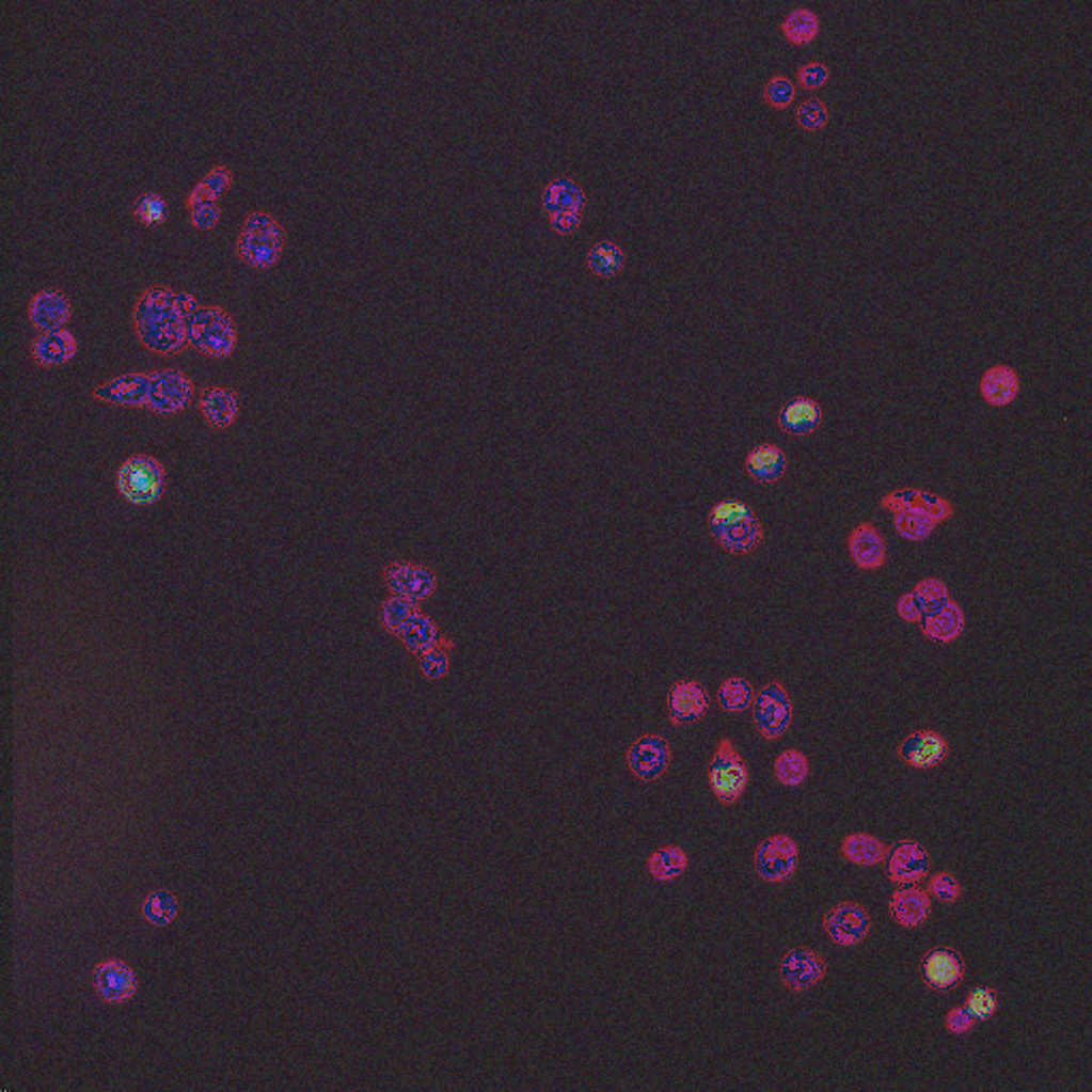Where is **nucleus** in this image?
Wrapping results in <instances>:
<instances>
[{
	"instance_id": "f257e3e1",
	"label": "nucleus",
	"mask_w": 1092,
	"mask_h": 1092,
	"mask_svg": "<svg viewBox=\"0 0 1092 1092\" xmlns=\"http://www.w3.org/2000/svg\"><path fill=\"white\" fill-rule=\"evenodd\" d=\"M137 342L158 357H173L188 348L186 320L177 303V288L167 284L143 286L130 310Z\"/></svg>"
},
{
	"instance_id": "f03ea898",
	"label": "nucleus",
	"mask_w": 1092,
	"mask_h": 1092,
	"mask_svg": "<svg viewBox=\"0 0 1092 1092\" xmlns=\"http://www.w3.org/2000/svg\"><path fill=\"white\" fill-rule=\"evenodd\" d=\"M177 303L186 320L188 346L209 359H231L239 344V329L233 314L216 303H201L190 290L177 288Z\"/></svg>"
},
{
	"instance_id": "7ed1b4c3",
	"label": "nucleus",
	"mask_w": 1092,
	"mask_h": 1092,
	"mask_svg": "<svg viewBox=\"0 0 1092 1092\" xmlns=\"http://www.w3.org/2000/svg\"><path fill=\"white\" fill-rule=\"evenodd\" d=\"M707 523L713 542L730 555H749L766 540V529L754 508L737 497L713 504Z\"/></svg>"
},
{
	"instance_id": "20e7f679",
	"label": "nucleus",
	"mask_w": 1092,
	"mask_h": 1092,
	"mask_svg": "<svg viewBox=\"0 0 1092 1092\" xmlns=\"http://www.w3.org/2000/svg\"><path fill=\"white\" fill-rule=\"evenodd\" d=\"M113 487L126 504L134 508H152L164 495L167 468L154 455L132 453L115 468Z\"/></svg>"
},
{
	"instance_id": "39448f33",
	"label": "nucleus",
	"mask_w": 1092,
	"mask_h": 1092,
	"mask_svg": "<svg viewBox=\"0 0 1092 1092\" xmlns=\"http://www.w3.org/2000/svg\"><path fill=\"white\" fill-rule=\"evenodd\" d=\"M749 779H751L749 766H747L745 758L741 756V751L737 749L734 741L730 737H722L717 741V747L709 762V773H707L711 794L724 807H732L747 792Z\"/></svg>"
},
{
	"instance_id": "423d86ee",
	"label": "nucleus",
	"mask_w": 1092,
	"mask_h": 1092,
	"mask_svg": "<svg viewBox=\"0 0 1092 1092\" xmlns=\"http://www.w3.org/2000/svg\"><path fill=\"white\" fill-rule=\"evenodd\" d=\"M751 726L756 734L769 743L784 739L794 724V702L784 681L764 683L751 705Z\"/></svg>"
},
{
	"instance_id": "0eeeda50",
	"label": "nucleus",
	"mask_w": 1092,
	"mask_h": 1092,
	"mask_svg": "<svg viewBox=\"0 0 1092 1092\" xmlns=\"http://www.w3.org/2000/svg\"><path fill=\"white\" fill-rule=\"evenodd\" d=\"M90 397L128 410H149L154 399V369H130L92 386Z\"/></svg>"
},
{
	"instance_id": "6e6552de",
	"label": "nucleus",
	"mask_w": 1092,
	"mask_h": 1092,
	"mask_svg": "<svg viewBox=\"0 0 1092 1092\" xmlns=\"http://www.w3.org/2000/svg\"><path fill=\"white\" fill-rule=\"evenodd\" d=\"M382 583L389 596H397L423 606L438 594L440 576L425 564L395 559L382 568Z\"/></svg>"
},
{
	"instance_id": "1a4fd4ad",
	"label": "nucleus",
	"mask_w": 1092,
	"mask_h": 1092,
	"mask_svg": "<svg viewBox=\"0 0 1092 1092\" xmlns=\"http://www.w3.org/2000/svg\"><path fill=\"white\" fill-rule=\"evenodd\" d=\"M801 867V845L794 837L777 833L766 837L754 852V869L766 884L790 882Z\"/></svg>"
},
{
	"instance_id": "9d476101",
	"label": "nucleus",
	"mask_w": 1092,
	"mask_h": 1092,
	"mask_svg": "<svg viewBox=\"0 0 1092 1092\" xmlns=\"http://www.w3.org/2000/svg\"><path fill=\"white\" fill-rule=\"evenodd\" d=\"M628 771L643 784L660 781L672 764V745L666 737L640 734L626 751Z\"/></svg>"
},
{
	"instance_id": "9b49d317",
	"label": "nucleus",
	"mask_w": 1092,
	"mask_h": 1092,
	"mask_svg": "<svg viewBox=\"0 0 1092 1092\" xmlns=\"http://www.w3.org/2000/svg\"><path fill=\"white\" fill-rule=\"evenodd\" d=\"M196 384L179 367H156L154 369V399L147 412L160 416H175L194 401Z\"/></svg>"
},
{
	"instance_id": "f8f14e48",
	"label": "nucleus",
	"mask_w": 1092,
	"mask_h": 1092,
	"mask_svg": "<svg viewBox=\"0 0 1092 1092\" xmlns=\"http://www.w3.org/2000/svg\"><path fill=\"white\" fill-rule=\"evenodd\" d=\"M871 914L856 901H841L824 916V931L839 948H858L871 933Z\"/></svg>"
},
{
	"instance_id": "ddd939ff",
	"label": "nucleus",
	"mask_w": 1092,
	"mask_h": 1092,
	"mask_svg": "<svg viewBox=\"0 0 1092 1092\" xmlns=\"http://www.w3.org/2000/svg\"><path fill=\"white\" fill-rule=\"evenodd\" d=\"M826 974V961L811 948L788 950L779 961V980L794 995L809 993L824 982Z\"/></svg>"
},
{
	"instance_id": "4468645a",
	"label": "nucleus",
	"mask_w": 1092,
	"mask_h": 1092,
	"mask_svg": "<svg viewBox=\"0 0 1092 1092\" xmlns=\"http://www.w3.org/2000/svg\"><path fill=\"white\" fill-rule=\"evenodd\" d=\"M666 709L670 726H694L707 717L711 709V694L700 681L681 679L670 685L666 694Z\"/></svg>"
},
{
	"instance_id": "2eb2a0df",
	"label": "nucleus",
	"mask_w": 1092,
	"mask_h": 1092,
	"mask_svg": "<svg viewBox=\"0 0 1092 1092\" xmlns=\"http://www.w3.org/2000/svg\"><path fill=\"white\" fill-rule=\"evenodd\" d=\"M73 316V301L58 286L34 290L26 303V318L36 333L64 329Z\"/></svg>"
},
{
	"instance_id": "dca6fc26",
	"label": "nucleus",
	"mask_w": 1092,
	"mask_h": 1092,
	"mask_svg": "<svg viewBox=\"0 0 1092 1092\" xmlns=\"http://www.w3.org/2000/svg\"><path fill=\"white\" fill-rule=\"evenodd\" d=\"M94 993L105 1006H126L137 997V976L120 959H102L92 971Z\"/></svg>"
},
{
	"instance_id": "f3484780",
	"label": "nucleus",
	"mask_w": 1092,
	"mask_h": 1092,
	"mask_svg": "<svg viewBox=\"0 0 1092 1092\" xmlns=\"http://www.w3.org/2000/svg\"><path fill=\"white\" fill-rule=\"evenodd\" d=\"M920 978L935 993H952L967 978V965L961 952L952 948H931L920 961Z\"/></svg>"
},
{
	"instance_id": "a211bd4d",
	"label": "nucleus",
	"mask_w": 1092,
	"mask_h": 1092,
	"mask_svg": "<svg viewBox=\"0 0 1092 1092\" xmlns=\"http://www.w3.org/2000/svg\"><path fill=\"white\" fill-rule=\"evenodd\" d=\"M948 754H950V743L946 741L944 734H939L937 730H931V728L914 730L897 747V758L914 771L937 769L946 762Z\"/></svg>"
},
{
	"instance_id": "6ab92c4d",
	"label": "nucleus",
	"mask_w": 1092,
	"mask_h": 1092,
	"mask_svg": "<svg viewBox=\"0 0 1092 1092\" xmlns=\"http://www.w3.org/2000/svg\"><path fill=\"white\" fill-rule=\"evenodd\" d=\"M886 860V875L895 886H920L931 875V856L914 839L899 841Z\"/></svg>"
},
{
	"instance_id": "aec40b11",
	"label": "nucleus",
	"mask_w": 1092,
	"mask_h": 1092,
	"mask_svg": "<svg viewBox=\"0 0 1092 1092\" xmlns=\"http://www.w3.org/2000/svg\"><path fill=\"white\" fill-rule=\"evenodd\" d=\"M196 410L213 431H226L241 414V395L228 384H209L196 395Z\"/></svg>"
},
{
	"instance_id": "412c9836",
	"label": "nucleus",
	"mask_w": 1092,
	"mask_h": 1092,
	"mask_svg": "<svg viewBox=\"0 0 1092 1092\" xmlns=\"http://www.w3.org/2000/svg\"><path fill=\"white\" fill-rule=\"evenodd\" d=\"M30 357L43 369H56L68 365L79 352V339L70 329H56L36 333L30 339Z\"/></svg>"
},
{
	"instance_id": "4be33fe9",
	"label": "nucleus",
	"mask_w": 1092,
	"mask_h": 1092,
	"mask_svg": "<svg viewBox=\"0 0 1092 1092\" xmlns=\"http://www.w3.org/2000/svg\"><path fill=\"white\" fill-rule=\"evenodd\" d=\"M848 551L856 568L865 572L882 570L888 561V542L884 534L869 521L858 523L850 538H848Z\"/></svg>"
},
{
	"instance_id": "5701e85b",
	"label": "nucleus",
	"mask_w": 1092,
	"mask_h": 1092,
	"mask_svg": "<svg viewBox=\"0 0 1092 1092\" xmlns=\"http://www.w3.org/2000/svg\"><path fill=\"white\" fill-rule=\"evenodd\" d=\"M888 912L901 929H918L931 920L933 899L920 886H899L888 901Z\"/></svg>"
},
{
	"instance_id": "b1692460",
	"label": "nucleus",
	"mask_w": 1092,
	"mask_h": 1092,
	"mask_svg": "<svg viewBox=\"0 0 1092 1092\" xmlns=\"http://www.w3.org/2000/svg\"><path fill=\"white\" fill-rule=\"evenodd\" d=\"M822 421H824L822 406L807 395H798L784 403L777 416L779 429L794 438L813 436L822 427Z\"/></svg>"
},
{
	"instance_id": "393cba45",
	"label": "nucleus",
	"mask_w": 1092,
	"mask_h": 1092,
	"mask_svg": "<svg viewBox=\"0 0 1092 1092\" xmlns=\"http://www.w3.org/2000/svg\"><path fill=\"white\" fill-rule=\"evenodd\" d=\"M967 626V617L963 606L956 600H948L939 608L927 613L920 621L922 634L939 645H952L956 643Z\"/></svg>"
},
{
	"instance_id": "a878e982",
	"label": "nucleus",
	"mask_w": 1092,
	"mask_h": 1092,
	"mask_svg": "<svg viewBox=\"0 0 1092 1092\" xmlns=\"http://www.w3.org/2000/svg\"><path fill=\"white\" fill-rule=\"evenodd\" d=\"M880 506L888 512H895L905 506H920V508L929 510L931 515H935L939 519V523H946L956 515V508L952 502H948L946 497H941L937 493L916 489V487H903V489H895V491L886 493L880 500Z\"/></svg>"
},
{
	"instance_id": "bb28decb",
	"label": "nucleus",
	"mask_w": 1092,
	"mask_h": 1092,
	"mask_svg": "<svg viewBox=\"0 0 1092 1092\" xmlns=\"http://www.w3.org/2000/svg\"><path fill=\"white\" fill-rule=\"evenodd\" d=\"M788 472V455L777 444H758L745 457V474L760 485H777Z\"/></svg>"
},
{
	"instance_id": "cd10ccee",
	"label": "nucleus",
	"mask_w": 1092,
	"mask_h": 1092,
	"mask_svg": "<svg viewBox=\"0 0 1092 1092\" xmlns=\"http://www.w3.org/2000/svg\"><path fill=\"white\" fill-rule=\"evenodd\" d=\"M982 399L993 408H1008L1020 395V376L1010 365H993L980 380Z\"/></svg>"
},
{
	"instance_id": "c85d7f7f",
	"label": "nucleus",
	"mask_w": 1092,
	"mask_h": 1092,
	"mask_svg": "<svg viewBox=\"0 0 1092 1092\" xmlns=\"http://www.w3.org/2000/svg\"><path fill=\"white\" fill-rule=\"evenodd\" d=\"M448 634L425 613H416L408 626L397 634V640L399 645L403 647V651L410 655V658H421L423 653L431 651L438 643H442Z\"/></svg>"
},
{
	"instance_id": "c756f323",
	"label": "nucleus",
	"mask_w": 1092,
	"mask_h": 1092,
	"mask_svg": "<svg viewBox=\"0 0 1092 1092\" xmlns=\"http://www.w3.org/2000/svg\"><path fill=\"white\" fill-rule=\"evenodd\" d=\"M839 850H841V856L858 869H873V867L884 865L888 858V852H890L888 845L871 833H852V835L843 837Z\"/></svg>"
},
{
	"instance_id": "7c9ffc66",
	"label": "nucleus",
	"mask_w": 1092,
	"mask_h": 1092,
	"mask_svg": "<svg viewBox=\"0 0 1092 1092\" xmlns=\"http://www.w3.org/2000/svg\"><path fill=\"white\" fill-rule=\"evenodd\" d=\"M284 250L282 239L252 235L246 231H239L235 237V252L241 260H246L254 269H267L273 267Z\"/></svg>"
},
{
	"instance_id": "2f4dec72",
	"label": "nucleus",
	"mask_w": 1092,
	"mask_h": 1092,
	"mask_svg": "<svg viewBox=\"0 0 1092 1092\" xmlns=\"http://www.w3.org/2000/svg\"><path fill=\"white\" fill-rule=\"evenodd\" d=\"M585 203H587V196H585V190L581 188V184L574 181L572 177H561V175L553 177L544 186L542 196H540V205L547 216H553L559 211L585 209Z\"/></svg>"
},
{
	"instance_id": "473e14b6",
	"label": "nucleus",
	"mask_w": 1092,
	"mask_h": 1092,
	"mask_svg": "<svg viewBox=\"0 0 1092 1092\" xmlns=\"http://www.w3.org/2000/svg\"><path fill=\"white\" fill-rule=\"evenodd\" d=\"M892 523L897 534L907 542H924L935 529L941 525L935 515L920 506H905L892 512Z\"/></svg>"
},
{
	"instance_id": "72a5a7b5",
	"label": "nucleus",
	"mask_w": 1092,
	"mask_h": 1092,
	"mask_svg": "<svg viewBox=\"0 0 1092 1092\" xmlns=\"http://www.w3.org/2000/svg\"><path fill=\"white\" fill-rule=\"evenodd\" d=\"M139 914L149 929H169L177 922L179 903L173 892L164 888H156L147 892L139 905Z\"/></svg>"
},
{
	"instance_id": "f704fd0d",
	"label": "nucleus",
	"mask_w": 1092,
	"mask_h": 1092,
	"mask_svg": "<svg viewBox=\"0 0 1092 1092\" xmlns=\"http://www.w3.org/2000/svg\"><path fill=\"white\" fill-rule=\"evenodd\" d=\"M690 869V856L683 848L679 845H664V848H658L649 860H647V871L649 875L660 882V884H670V882H677L679 877H683Z\"/></svg>"
},
{
	"instance_id": "c9c22d12",
	"label": "nucleus",
	"mask_w": 1092,
	"mask_h": 1092,
	"mask_svg": "<svg viewBox=\"0 0 1092 1092\" xmlns=\"http://www.w3.org/2000/svg\"><path fill=\"white\" fill-rule=\"evenodd\" d=\"M233 179H235L233 167L226 164V162H216L188 190L184 203L192 205V203H199V201H218L231 188Z\"/></svg>"
},
{
	"instance_id": "e433bc0d",
	"label": "nucleus",
	"mask_w": 1092,
	"mask_h": 1092,
	"mask_svg": "<svg viewBox=\"0 0 1092 1092\" xmlns=\"http://www.w3.org/2000/svg\"><path fill=\"white\" fill-rule=\"evenodd\" d=\"M822 30V19L807 6H794L781 21V32L792 45H811Z\"/></svg>"
},
{
	"instance_id": "4c0bfd02",
	"label": "nucleus",
	"mask_w": 1092,
	"mask_h": 1092,
	"mask_svg": "<svg viewBox=\"0 0 1092 1092\" xmlns=\"http://www.w3.org/2000/svg\"><path fill=\"white\" fill-rule=\"evenodd\" d=\"M585 260L594 275L615 278L626 269L628 258H626V250L619 243H615L611 239H602L589 248Z\"/></svg>"
},
{
	"instance_id": "58836bf2",
	"label": "nucleus",
	"mask_w": 1092,
	"mask_h": 1092,
	"mask_svg": "<svg viewBox=\"0 0 1092 1092\" xmlns=\"http://www.w3.org/2000/svg\"><path fill=\"white\" fill-rule=\"evenodd\" d=\"M756 698L754 685L745 677H726L717 687V705L728 715H743Z\"/></svg>"
},
{
	"instance_id": "ea45409f",
	"label": "nucleus",
	"mask_w": 1092,
	"mask_h": 1092,
	"mask_svg": "<svg viewBox=\"0 0 1092 1092\" xmlns=\"http://www.w3.org/2000/svg\"><path fill=\"white\" fill-rule=\"evenodd\" d=\"M811 764L809 758L801 749H786L775 758L773 775L775 781L784 788H801L809 779Z\"/></svg>"
},
{
	"instance_id": "a19ab883",
	"label": "nucleus",
	"mask_w": 1092,
	"mask_h": 1092,
	"mask_svg": "<svg viewBox=\"0 0 1092 1092\" xmlns=\"http://www.w3.org/2000/svg\"><path fill=\"white\" fill-rule=\"evenodd\" d=\"M455 649H457L455 638L446 636L431 651H427L421 658H416V668H418L421 677L425 681H429V683H438V681L446 679L448 672H450V660H453Z\"/></svg>"
},
{
	"instance_id": "79ce46f5",
	"label": "nucleus",
	"mask_w": 1092,
	"mask_h": 1092,
	"mask_svg": "<svg viewBox=\"0 0 1092 1092\" xmlns=\"http://www.w3.org/2000/svg\"><path fill=\"white\" fill-rule=\"evenodd\" d=\"M423 606L421 604H414L410 600H403V598H397V596H389L382 600L380 604V611H378V623L380 628L389 634V636H395L408 626V621L421 613Z\"/></svg>"
},
{
	"instance_id": "37998d69",
	"label": "nucleus",
	"mask_w": 1092,
	"mask_h": 1092,
	"mask_svg": "<svg viewBox=\"0 0 1092 1092\" xmlns=\"http://www.w3.org/2000/svg\"><path fill=\"white\" fill-rule=\"evenodd\" d=\"M130 209L141 224L158 226L167 218V199L158 190H145L132 201Z\"/></svg>"
},
{
	"instance_id": "c03bdc74",
	"label": "nucleus",
	"mask_w": 1092,
	"mask_h": 1092,
	"mask_svg": "<svg viewBox=\"0 0 1092 1092\" xmlns=\"http://www.w3.org/2000/svg\"><path fill=\"white\" fill-rule=\"evenodd\" d=\"M924 882H927V888H924L927 895L933 901H939L944 905H954L965 892L959 877L952 875L950 871H939L935 875H929Z\"/></svg>"
},
{
	"instance_id": "a18cd8bd",
	"label": "nucleus",
	"mask_w": 1092,
	"mask_h": 1092,
	"mask_svg": "<svg viewBox=\"0 0 1092 1092\" xmlns=\"http://www.w3.org/2000/svg\"><path fill=\"white\" fill-rule=\"evenodd\" d=\"M999 1006H1001V999L999 995L993 991V988H986V986H978L974 991H969L967 999H965V1010L971 1014V1018L980 1025V1023H986L991 1020L997 1012H999Z\"/></svg>"
},
{
	"instance_id": "49530a36",
	"label": "nucleus",
	"mask_w": 1092,
	"mask_h": 1092,
	"mask_svg": "<svg viewBox=\"0 0 1092 1092\" xmlns=\"http://www.w3.org/2000/svg\"><path fill=\"white\" fill-rule=\"evenodd\" d=\"M830 111L824 100L809 98L796 107V126L805 132H820L828 126Z\"/></svg>"
},
{
	"instance_id": "de8ad7c7",
	"label": "nucleus",
	"mask_w": 1092,
	"mask_h": 1092,
	"mask_svg": "<svg viewBox=\"0 0 1092 1092\" xmlns=\"http://www.w3.org/2000/svg\"><path fill=\"white\" fill-rule=\"evenodd\" d=\"M239 231H246V233H252V235H263V237H273V239H286V228L282 226V222L265 211V209H252L243 216L241 220V228Z\"/></svg>"
},
{
	"instance_id": "09e8293b",
	"label": "nucleus",
	"mask_w": 1092,
	"mask_h": 1092,
	"mask_svg": "<svg viewBox=\"0 0 1092 1092\" xmlns=\"http://www.w3.org/2000/svg\"><path fill=\"white\" fill-rule=\"evenodd\" d=\"M796 90H798V85L790 77L775 75V77H771L764 83L762 96H764L769 107L784 111V109H788L796 100Z\"/></svg>"
},
{
	"instance_id": "8fccbe9b",
	"label": "nucleus",
	"mask_w": 1092,
	"mask_h": 1092,
	"mask_svg": "<svg viewBox=\"0 0 1092 1092\" xmlns=\"http://www.w3.org/2000/svg\"><path fill=\"white\" fill-rule=\"evenodd\" d=\"M918 600L922 602L924 606V615L939 608L941 604H946L948 600H952V594H950V587L946 585V581L937 579V576H927L922 581H918V585L912 589Z\"/></svg>"
},
{
	"instance_id": "3c124183",
	"label": "nucleus",
	"mask_w": 1092,
	"mask_h": 1092,
	"mask_svg": "<svg viewBox=\"0 0 1092 1092\" xmlns=\"http://www.w3.org/2000/svg\"><path fill=\"white\" fill-rule=\"evenodd\" d=\"M186 209H188V224L194 228H213L222 218L220 201H199V203L186 205Z\"/></svg>"
},
{
	"instance_id": "603ef678",
	"label": "nucleus",
	"mask_w": 1092,
	"mask_h": 1092,
	"mask_svg": "<svg viewBox=\"0 0 1092 1092\" xmlns=\"http://www.w3.org/2000/svg\"><path fill=\"white\" fill-rule=\"evenodd\" d=\"M833 77V70L824 62H807L796 70V85L803 90H820Z\"/></svg>"
},
{
	"instance_id": "864d4df0",
	"label": "nucleus",
	"mask_w": 1092,
	"mask_h": 1092,
	"mask_svg": "<svg viewBox=\"0 0 1092 1092\" xmlns=\"http://www.w3.org/2000/svg\"><path fill=\"white\" fill-rule=\"evenodd\" d=\"M978 1027V1023L971 1018V1014L961 1006V1008H952L946 1018H944V1029L954 1035V1038H965L969 1035L974 1029Z\"/></svg>"
},
{
	"instance_id": "5fc2aeb1",
	"label": "nucleus",
	"mask_w": 1092,
	"mask_h": 1092,
	"mask_svg": "<svg viewBox=\"0 0 1092 1092\" xmlns=\"http://www.w3.org/2000/svg\"><path fill=\"white\" fill-rule=\"evenodd\" d=\"M897 615L905 623H920L922 617H924V606H922V602L918 600V596L914 591H907L897 602Z\"/></svg>"
},
{
	"instance_id": "6e6d98bb",
	"label": "nucleus",
	"mask_w": 1092,
	"mask_h": 1092,
	"mask_svg": "<svg viewBox=\"0 0 1092 1092\" xmlns=\"http://www.w3.org/2000/svg\"><path fill=\"white\" fill-rule=\"evenodd\" d=\"M583 211L585 209H572V211H559L549 216V226L557 235H570L583 224Z\"/></svg>"
}]
</instances>
